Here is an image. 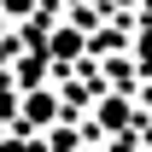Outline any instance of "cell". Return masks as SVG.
Instances as JSON below:
<instances>
[{"label":"cell","instance_id":"obj_2","mask_svg":"<svg viewBox=\"0 0 152 152\" xmlns=\"http://www.w3.org/2000/svg\"><path fill=\"white\" fill-rule=\"evenodd\" d=\"M29 117H53V94H35V99H29Z\"/></svg>","mask_w":152,"mask_h":152},{"label":"cell","instance_id":"obj_3","mask_svg":"<svg viewBox=\"0 0 152 152\" xmlns=\"http://www.w3.org/2000/svg\"><path fill=\"white\" fill-rule=\"evenodd\" d=\"M6 12H29V0H6Z\"/></svg>","mask_w":152,"mask_h":152},{"label":"cell","instance_id":"obj_1","mask_svg":"<svg viewBox=\"0 0 152 152\" xmlns=\"http://www.w3.org/2000/svg\"><path fill=\"white\" fill-rule=\"evenodd\" d=\"M99 123H105V129H123V123H129V105H123V99H105V105H99Z\"/></svg>","mask_w":152,"mask_h":152}]
</instances>
